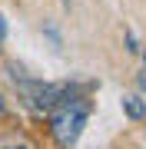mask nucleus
<instances>
[{"instance_id":"obj_1","label":"nucleus","mask_w":146,"mask_h":149,"mask_svg":"<svg viewBox=\"0 0 146 149\" xmlns=\"http://www.w3.org/2000/svg\"><path fill=\"white\" fill-rule=\"evenodd\" d=\"M83 126H87V100L66 93L63 100L50 109V133H53V139L63 149H70L76 139H80Z\"/></svg>"},{"instance_id":"obj_2","label":"nucleus","mask_w":146,"mask_h":149,"mask_svg":"<svg viewBox=\"0 0 146 149\" xmlns=\"http://www.w3.org/2000/svg\"><path fill=\"white\" fill-rule=\"evenodd\" d=\"M13 83H17V90H20V96L30 103L33 109H40V113H43V109L50 113L66 93H70L66 83H40V80H23V76H20V80L13 76Z\"/></svg>"},{"instance_id":"obj_3","label":"nucleus","mask_w":146,"mask_h":149,"mask_svg":"<svg viewBox=\"0 0 146 149\" xmlns=\"http://www.w3.org/2000/svg\"><path fill=\"white\" fill-rule=\"evenodd\" d=\"M123 113L130 119H146V100L136 96V93H126L123 96Z\"/></svg>"},{"instance_id":"obj_4","label":"nucleus","mask_w":146,"mask_h":149,"mask_svg":"<svg viewBox=\"0 0 146 149\" xmlns=\"http://www.w3.org/2000/svg\"><path fill=\"white\" fill-rule=\"evenodd\" d=\"M0 149H37V146L23 133H0Z\"/></svg>"},{"instance_id":"obj_5","label":"nucleus","mask_w":146,"mask_h":149,"mask_svg":"<svg viewBox=\"0 0 146 149\" xmlns=\"http://www.w3.org/2000/svg\"><path fill=\"white\" fill-rule=\"evenodd\" d=\"M126 50H130V53H140V47H136V37H133V33H126Z\"/></svg>"},{"instance_id":"obj_6","label":"nucleus","mask_w":146,"mask_h":149,"mask_svg":"<svg viewBox=\"0 0 146 149\" xmlns=\"http://www.w3.org/2000/svg\"><path fill=\"white\" fill-rule=\"evenodd\" d=\"M3 37H7V20L0 17V43H3Z\"/></svg>"},{"instance_id":"obj_7","label":"nucleus","mask_w":146,"mask_h":149,"mask_svg":"<svg viewBox=\"0 0 146 149\" xmlns=\"http://www.w3.org/2000/svg\"><path fill=\"white\" fill-rule=\"evenodd\" d=\"M136 83H140V90L146 93V70H143V73H140V80H136Z\"/></svg>"},{"instance_id":"obj_8","label":"nucleus","mask_w":146,"mask_h":149,"mask_svg":"<svg viewBox=\"0 0 146 149\" xmlns=\"http://www.w3.org/2000/svg\"><path fill=\"white\" fill-rule=\"evenodd\" d=\"M3 113H7V103H3V96H0V116H3Z\"/></svg>"},{"instance_id":"obj_9","label":"nucleus","mask_w":146,"mask_h":149,"mask_svg":"<svg viewBox=\"0 0 146 149\" xmlns=\"http://www.w3.org/2000/svg\"><path fill=\"white\" fill-rule=\"evenodd\" d=\"M60 3H63V7H70V3H73V0H60Z\"/></svg>"},{"instance_id":"obj_10","label":"nucleus","mask_w":146,"mask_h":149,"mask_svg":"<svg viewBox=\"0 0 146 149\" xmlns=\"http://www.w3.org/2000/svg\"><path fill=\"white\" fill-rule=\"evenodd\" d=\"M143 56H146V53H143Z\"/></svg>"}]
</instances>
